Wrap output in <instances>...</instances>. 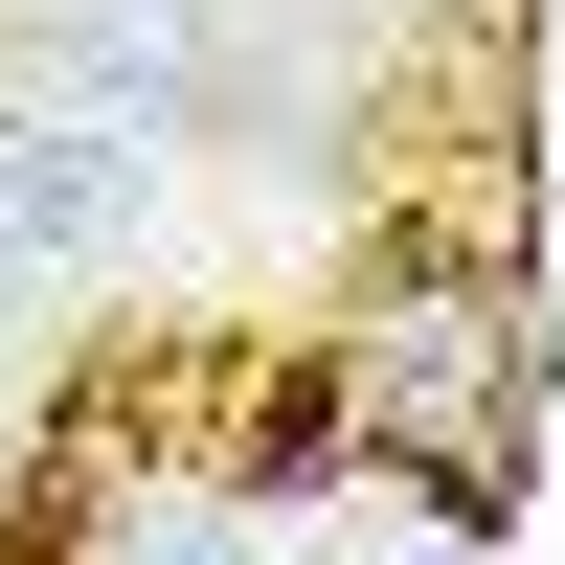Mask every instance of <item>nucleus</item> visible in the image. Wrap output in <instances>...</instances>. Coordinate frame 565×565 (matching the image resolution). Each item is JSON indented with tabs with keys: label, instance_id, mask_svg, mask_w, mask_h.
Masks as SVG:
<instances>
[{
	"label": "nucleus",
	"instance_id": "f257e3e1",
	"mask_svg": "<svg viewBox=\"0 0 565 565\" xmlns=\"http://www.w3.org/2000/svg\"><path fill=\"white\" fill-rule=\"evenodd\" d=\"M159 226V136H114V114H0V317H45V295H90V271Z\"/></svg>",
	"mask_w": 565,
	"mask_h": 565
},
{
	"label": "nucleus",
	"instance_id": "f03ea898",
	"mask_svg": "<svg viewBox=\"0 0 565 565\" xmlns=\"http://www.w3.org/2000/svg\"><path fill=\"white\" fill-rule=\"evenodd\" d=\"M45 90H68V114H114V136H181V114H204V0H68Z\"/></svg>",
	"mask_w": 565,
	"mask_h": 565
}]
</instances>
